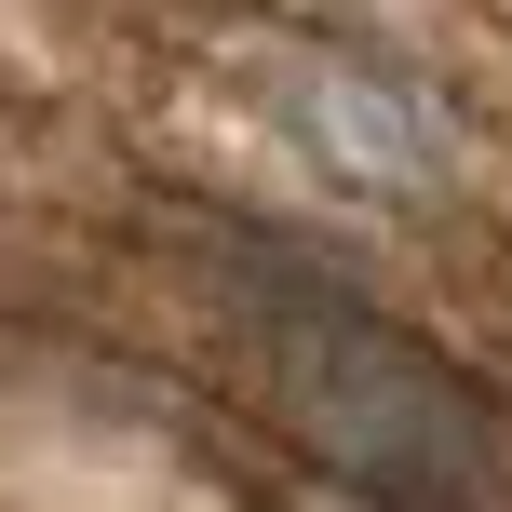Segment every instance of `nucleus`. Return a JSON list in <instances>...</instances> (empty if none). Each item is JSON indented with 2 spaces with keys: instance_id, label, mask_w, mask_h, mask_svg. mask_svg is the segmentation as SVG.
I'll return each mask as SVG.
<instances>
[{
  "instance_id": "f257e3e1",
  "label": "nucleus",
  "mask_w": 512,
  "mask_h": 512,
  "mask_svg": "<svg viewBox=\"0 0 512 512\" xmlns=\"http://www.w3.org/2000/svg\"><path fill=\"white\" fill-rule=\"evenodd\" d=\"M256 364L310 432V459H337L378 512H512V445L472 405V378H445L364 297L256 270Z\"/></svg>"
}]
</instances>
